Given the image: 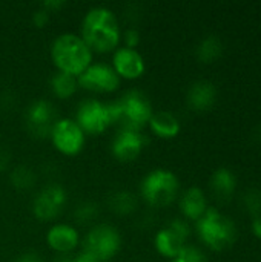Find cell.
Here are the masks:
<instances>
[{"instance_id":"603a6c76","label":"cell","mask_w":261,"mask_h":262,"mask_svg":"<svg viewBox=\"0 0 261 262\" xmlns=\"http://www.w3.org/2000/svg\"><path fill=\"white\" fill-rule=\"evenodd\" d=\"M35 180H37L35 172L25 164L14 167L9 173V181L17 190H29L35 184Z\"/></svg>"},{"instance_id":"e575fe53","label":"cell","mask_w":261,"mask_h":262,"mask_svg":"<svg viewBox=\"0 0 261 262\" xmlns=\"http://www.w3.org/2000/svg\"><path fill=\"white\" fill-rule=\"evenodd\" d=\"M54 262H74V256L72 255H58Z\"/></svg>"},{"instance_id":"9a60e30c","label":"cell","mask_w":261,"mask_h":262,"mask_svg":"<svg viewBox=\"0 0 261 262\" xmlns=\"http://www.w3.org/2000/svg\"><path fill=\"white\" fill-rule=\"evenodd\" d=\"M186 101L188 106L195 112L209 111L217 101V88L208 80H198L189 86Z\"/></svg>"},{"instance_id":"4dcf8cb0","label":"cell","mask_w":261,"mask_h":262,"mask_svg":"<svg viewBox=\"0 0 261 262\" xmlns=\"http://www.w3.org/2000/svg\"><path fill=\"white\" fill-rule=\"evenodd\" d=\"M74 262H100L95 256H92L89 252H86V250H82L80 253H77L75 256H74Z\"/></svg>"},{"instance_id":"7c38bea8","label":"cell","mask_w":261,"mask_h":262,"mask_svg":"<svg viewBox=\"0 0 261 262\" xmlns=\"http://www.w3.org/2000/svg\"><path fill=\"white\" fill-rule=\"evenodd\" d=\"M146 144H148V138L142 134V130L120 129L112 138L111 152L118 161L128 163L137 160Z\"/></svg>"},{"instance_id":"52a82bcc","label":"cell","mask_w":261,"mask_h":262,"mask_svg":"<svg viewBox=\"0 0 261 262\" xmlns=\"http://www.w3.org/2000/svg\"><path fill=\"white\" fill-rule=\"evenodd\" d=\"M83 250L89 252L100 262L109 261L122 249V235L111 224H95L82 241Z\"/></svg>"},{"instance_id":"2e32d148","label":"cell","mask_w":261,"mask_h":262,"mask_svg":"<svg viewBox=\"0 0 261 262\" xmlns=\"http://www.w3.org/2000/svg\"><path fill=\"white\" fill-rule=\"evenodd\" d=\"M209 186H211V192L214 193V196L218 201L226 203L235 193L237 178H235L234 172L229 170L228 167H220V169H217L212 173L211 181H209Z\"/></svg>"},{"instance_id":"7402d4cb","label":"cell","mask_w":261,"mask_h":262,"mask_svg":"<svg viewBox=\"0 0 261 262\" xmlns=\"http://www.w3.org/2000/svg\"><path fill=\"white\" fill-rule=\"evenodd\" d=\"M223 54V43L217 35H206L197 46L195 55L202 63H212Z\"/></svg>"},{"instance_id":"7a4b0ae2","label":"cell","mask_w":261,"mask_h":262,"mask_svg":"<svg viewBox=\"0 0 261 262\" xmlns=\"http://www.w3.org/2000/svg\"><path fill=\"white\" fill-rule=\"evenodd\" d=\"M51 60L57 71L78 77L92 63V51L80 34L62 32L52 40Z\"/></svg>"},{"instance_id":"6da1fadb","label":"cell","mask_w":261,"mask_h":262,"mask_svg":"<svg viewBox=\"0 0 261 262\" xmlns=\"http://www.w3.org/2000/svg\"><path fill=\"white\" fill-rule=\"evenodd\" d=\"M80 37L94 52H109L118 48L122 29L117 15L106 6H94L82 20Z\"/></svg>"},{"instance_id":"5b68a950","label":"cell","mask_w":261,"mask_h":262,"mask_svg":"<svg viewBox=\"0 0 261 262\" xmlns=\"http://www.w3.org/2000/svg\"><path fill=\"white\" fill-rule=\"evenodd\" d=\"M178 189L180 183L177 175L168 169H154L140 183V195L152 207L172 204L178 195Z\"/></svg>"},{"instance_id":"e0dca14e","label":"cell","mask_w":261,"mask_h":262,"mask_svg":"<svg viewBox=\"0 0 261 262\" xmlns=\"http://www.w3.org/2000/svg\"><path fill=\"white\" fill-rule=\"evenodd\" d=\"M182 213L192 221H198L208 210V203L200 187H189L180 198Z\"/></svg>"},{"instance_id":"277c9868","label":"cell","mask_w":261,"mask_h":262,"mask_svg":"<svg viewBox=\"0 0 261 262\" xmlns=\"http://www.w3.org/2000/svg\"><path fill=\"white\" fill-rule=\"evenodd\" d=\"M200 239L212 250H225L237 239V227L234 221L222 215L217 209L208 207L205 215L197 221Z\"/></svg>"},{"instance_id":"484cf974","label":"cell","mask_w":261,"mask_h":262,"mask_svg":"<svg viewBox=\"0 0 261 262\" xmlns=\"http://www.w3.org/2000/svg\"><path fill=\"white\" fill-rule=\"evenodd\" d=\"M171 262H208V259L200 249L194 246H185L180 250V253L171 259Z\"/></svg>"},{"instance_id":"cb8c5ba5","label":"cell","mask_w":261,"mask_h":262,"mask_svg":"<svg viewBox=\"0 0 261 262\" xmlns=\"http://www.w3.org/2000/svg\"><path fill=\"white\" fill-rule=\"evenodd\" d=\"M243 206L252 218L261 216V189L251 187L243 193Z\"/></svg>"},{"instance_id":"f1b7e54d","label":"cell","mask_w":261,"mask_h":262,"mask_svg":"<svg viewBox=\"0 0 261 262\" xmlns=\"http://www.w3.org/2000/svg\"><path fill=\"white\" fill-rule=\"evenodd\" d=\"M49 18H51V14L45 8H42V6L32 12V23L35 26H38V28H43L49 21Z\"/></svg>"},{"instance_id":"8fae6325","label":"cell","mask_w":261,"mask_h":262,"mask_svg":"<svg viewBox=\"0 0 261 262\" xmlns=\"http://www.w3.org/2000/svg\"><path fill=\"white\" fill-rule=\"evenodd\" d=\"M68 193L63 186L52 183L42 187L32 200V213L37 220L49 221L57 218L66 206Z\"/></svg>"},{"instance_id":"f546056e","label":"cell","mask_w":261,"mask_h":262,"mask_svg":"<svg viewBox=\"0 0 261 262\" xmlns=\"http://www.w3.org/2000/svg\"><path fill=\"white\" fill-rule=\"evenodd\" d=\"M63 6H65V0H45V2L42 3V8H45L49 14L58 11V9L63 8Z\"/></svg>"},{"instance_id":"d4e9b609","label":"cell","mask_w":261,"mask_h":262,"mask_svg":"<svg viewBox=\"0 0 261 262\" xmlns=\"http://www.w3.org/2000/svg\"><path fill=\"white\" fill-rule=\"evenodd\" d=\"M98 215H100V207L94 201H83L74 210V218L77 220V223L82 224L92 223L94 220H97Z\"/></svg>"},{"instance_id":"9c48e42d","label":"cell","mask_w":261,"mask_h":262,"mask_svg":"<svg viewBox=\"0 0 261 262\" xmlns=\"http://www.w3.org/2000/svg\"><path fill=\"white\" fill-rule=\"evenodd\" d=\"M54 147L68 157L77 155L86 143V134L74 118H58L49 135Z\"/></svg>"},{"instance_id":"1f68e13d","label":"cell","mask_w":261,"mask_h":262,"mask_svg":"<svg viewBox=\"0 0 261 262\" xmlns=\"http://www.w3.org/2000/svg\"><path fill=\"white\" fill-rule=\"evenodd\" d=\"M15 262H43V259L40 255H37L34 252H28V253L22 255Z\"/></svg>"},{"instance_id":"30bf717a","label":"cell","mask_w":261,"mask_h":262,"mask_svg":"<svg viewBox=\"0 0 261 262\" xmlns=\"http://www.w3.org/2000/svg\"><path fill=\"white\" fill-rule=\"evenodd\" d=\"M58 120L55 106L46 100L38 98L28 104L25 109V124L31 135L37 138H46L51 135V130Z\"/></svg>"},{"instance_id":"5bb4252c","label":"cell","mask_w":261,"mask_h":262,"mask_svg":"<svg viewBox=\"0 0 261 262\" xmlns=\"http://www.w3.org/2000/svg\"><path fill=\"white\" fill-rule=\"evenodd\" d=\"M46 244L58 255H69L78 247L80 235L74 226L58 223L51 226L46 232Z\"/></svg>"},{"instance_id":"d6986e66","label":"cell","mask_w":261,"mask_h":262,"mask_svg":"<svg viewBox=\"0 0 261 262\" xmlns=\"http://www.w3.org/2000/svg\"><path fill=\"white\" fill-rule=\"evenodd\" d=\"M154 246L157 249V252L162 256H166L169 259L175 258L180 250L186 246V241H183L177 233H174L168 226L160 229L154 238Z\"/></svg>"},{"instance_id":"83f0119b","label":"cell","mask_w":261,"mask_h":262,"mask_svg":"<svg viewBox=\"0 0 261 262\" xmlns=\"http://www.w3.org/2000/svg\"><path fill=\"white\" fill-rule=\"evenodd\" d=\"M168 227L174 232V233H177L183 241H186L188 238H189V233H191V227H189V224L185 221V220H172L169 224H168Z\"/></svg>"},{"instance_id":"ffe728a7","label":"cell","mask_w":261,"mask_h":262,"mask_svg":"<svg viewBox=\"0 0 261 262\" xmlns=\"http://www.w3.org/2000/svg\"><path fill=\"white\" fill-rule=\"evenodd\" d=\"M108 204L117 215H131L138 207V198L131 190H117L109 196Z\"/></svg>"},{"instance_id":"d6a6232c","label":"cell","mask_w":261,"mask_h":262,"mask_svg":"<svg viewBox=\"0 0 261 262\" xmlns=\"http://www.w3.org/2000/svg\"><path fill=\"white\" fill-rule=\"evenodd\" d=\"M8 163H9V154L3 147H0V172L6 169Z\"/></svg>"},{"instance_id":"4316f807","label":"cell","mask_w":261,"mask_h":262,"mask_svg":"<svg viewBox=\"0 0 261 262\" xmlns=\"http://www.w3.org/2000/svg\"><path fill=\"white\" fill-rule=\"evenodd\" d=\"M122 37H123V46L137 49V46L140 43V31L135 26H128L125 29V32L122 34Z\"/></svg>"},{"instance_id":"3957f363","label":"cell","mask_w":261,"mask_h":262,"mask_svg":"<svg viewBox=\"0 0 261 262\" xmlns=\"http://www.w3.org/2000/svg\"><path fill=\"white\" fill-rule=\"evenodd\" d=\"M115 123L120 129L142 130L151 120L154 109L146 94L138 89H129L115 101Z\"/></svg>"},{"instance_id":"836d02e7","label":"cell","mask_w":261,"mask_h":262,"mask_svg":"<svg viewBox=\"0 0 261 262\" xmlns=\"http://www.w3.org/2000/svg\"><path fill=\"white\" fill-rule=\"evenodd\" d=\"M252 233L261 239V216L260 218H254V221H252Z\"/></svg>"},{"instance_id":"44dd1931","label":"cell","mask_w":261,"mask_h":262,"mask_svg":"<svg viewBox=\"0 0 261 262\" xmlns=\"http://www.w3.org/2000/svg\"><path fill=\"white\" fill-rule=\"evenodd\" d=\"M49 84L52 89V94L58 98H69L75 94L78 83H77V77L55 71L51 78H49Z\"/></svg>"},{"instance_id":"8992f818","label":"cell","mask_w":261,"mask_h":262,"mask_svg":"<svg viewBox=\"0 0 261 262\" xmlns=\"http://www.w3.org/2000/svg\"><path fill=\"white\" fill-rule=\"evenodd\" d=\"M74 120L85 134H102L115 123V109L112 103L100 101L97 98H86L80 101Z\"/></svg>"},{"instance_id":"ac0fdd59","label":"cell","mask_w":261,"mask_h":262,"mask_svg":"<svg viewBox=\"0 0 261 262\" xmlns=\"http://www.w3.org/2000/svg\"><path fill=\"white\" fill-rule=\"evenodd\" d=\"M148 124H149L152 134H155L160 138H174L178 135V132L182 129L178 118L169 111L154 112Z\"/></svg>"},{"instance_id":"ba28073f","label":"cell","mask_w":261,"mask_h":262,"mask_svg":"<svg viewBox=\"0 0 261 262\" xmlns=\"http://www.w3.org/2000/svg\"><path fill=\"white\" fill-rule=\"evenodd\" d=\"M77 83L80 88L97 92V94H109L118 89L122 78L117 75L114 68L108 63H91L78 77Z\"/></svg>"},{"instance_id":"4fadbf2b","label":"cell","mask_w":261,"mask_h":262,"mask_svg":"<svg viewBox=\"0 0 261 262\" xmlns=\"http://www.w3.org/2000/svg\"><path fill=\"white\" fill-rule=\"evenodd\" d=\"M111 66L117 72L120 78L125 80H135L142 77L146 71V63L143 55L132 48L118 46L112 54V63Z\"/></svg>"}]
</instances>
